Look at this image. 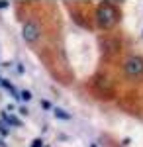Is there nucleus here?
<instances>
[{
    "instance_id": "ddd939ff",
    "label": "nucleus",
    "mask_w": 143,
    "mask_h": 147,
    "mask_svg": "<svg viewBox=\"0 0 143 147\" xmlns=\"http://www.w3.org/2000/svg\"><path fill=\"white\" fill-rule=\"evenodd\" d=\"M90 147H96V145H90Z\"/></svg>"
},
{
    "instance_id": "423d86ee",
    "label": "nucleus",
    "mask_w": 143,
    "mask_h": 147,
    "mask_svg": "<svg viewBox=\"0 0 143 147\" xmlns=\"http://www.w3.org/2000/svg\"><path fill=\"white\" fill-rule=\"evenodd\" d=\"M32 98H33V96H32V92H30V90H22V92H20V100L30 102Z\"/></svg>"
},
{
    "instance_id": "9b49d317",
    "label": "nucleus",
    "mask_w": 143,
    "mask_h": 147,
    "mask_svg": "<svg viewBox=\"0 0 143 147\" xmlns=\"http://www.w3.org/2000/svg\"><path fill=\"white\" fill-rule=\"evenodd\" d=\"M0 8H2V10L8 8V0H0Z\"/></svg>"
},
{
    "instance_id": "f8f14e48",
    "label": "nucleus",
    "mask_w": 143,
    "mask_h": 147,
    "mask_svg": "<svg viewBox=\"0 0 143 147\" xmlns=\"http://www.w3.org/2000/svg\"><path fill=\"white\" fill-rule=\"evenodd\" d=\"M20 114H22V116H28L30 112H28V108H24V106H22V108H20Z\"/></svg>"
},
{
    "instance_id": "1a4fd4ad",
    "label": "nucleus",
    "mask_w": 143,
    "mask_h": 147,
    "mask_svg": "<svg viewBox=\"0 0 143 147\" xmlns=\"http://www.w3.org/2000/svg\"><path fill=\"white\" fill-rule=\"evenodd\" d=\"M0 134H2V136H8V134H10V131H8V127H6V124H4V122H0Z\"/></svg>"
},
{
    "instance_id": "9d476101",
    "label": "nucleus",
    "mask_w": 143,
    "mask_h": 147,
    "mask_svg": "<svg viewBox=\"0 0 143 147\" xmlns=\"http://www.w3.org/2000/svg\"><path fill=\"white\" fill-rule=\"evenodd\" d=\"M32 147H43V141H41L39 137H35V139L32 141Z\"/></svg>"
},
{
    "instance_id": "20e7f679",
    "label": "nucleus",
    "mask_w": 143,
    "mask_h": 147,
    "mask_svg": "<svg viewBox=\"0 0 143 147\" xmlns=\"http://www.w3.org/2000/svg\"><path fill=\"white\" fill-rule=\"evenodd\" d=\"M53 112H55V118H59V120H71V114L61 108H53Z\"/></svg>"
},
{
    "instance_id": "6e6552de",
    "label": "nucleus",
    "mask_w": 143,
    "mask_h": 147,
    "mask_svg": "<svg viewBox=\"0 0 143 147\" xmlns=\"http://www.w3.org/2000/svg\"><path fill=\"white\" fill-rule=\"evenodd\" d=\"M41 108H43V110H51L53 106H51V102H49V100H45V98H43V100H41Z\"/></svg>"
},
{
    "instance_id": "f257e3e1",
    "label": "nucleus",
    "mask_w": 143,
    "mask_h": 147,
    "mask_svg": "<svg viewBox=\"0 0 143 147\" xmlns=\"http://www.w3.org/2000/svg\"><path fill=\"white\" fill-rule=\"evenodd\" d=\"M118 20H120V12H118V8L114 4L104 2V4L98 6V10H96V22H98V26L102 30H110Z\"/></svg>"
},
{
    "instance_id": "7ed1b4c3",
    "label": "nucleus",
    "mask_w": 143,
    "mask_h": 147,
    "mask_svg": "<svg viewBox=\"0 0 143 147\" xmlns=\"http://www.w3.org/2000/svg\"><path fill=\"white\" fill-rule=\"evenodd\" d=\"M22 35L26 39V43H35L41 35V30H39V24L35 20H28L24 22V28H22Z\"/></svg>"
},
{
    "instance_id": "f03ea898",
    "label": "nucleus",
    "mask_w": 143,
    "mask_h": 147,
    "mask_svg": "<svg viewBox=\"0 0 143 147\" xmlns=\"http://www.w3.org/2000/svg\"><path fill=\"white\" fill-rule=\"evenodd\" d=\"M123 73L132 79L143 77V57L141 55H130L123 61Z\"/></svg>"
},
{
    "instance_id": "0eeeda50",
    "label": "nucleus",
    "mask_w": 143,
    "mask_h": 147,
    "mask_svg": "<svg viewBox=\"0 0 143 147\" xmlns=\"http://www.w3.org/2000/svg\"><path fill=\"white\" fill-rule=\"evenodd\" d=\"M0 84H2L4 88H8V90H12V88H14V86H12L10 82H8V79H0Z\"/></svg>"
},
{
    "instance_id": "39448f33",
    "label": "nucleus",
    "mask_w": 143,
    "mask_h": 147,
    "mask_svg": "<svg viewBox=\"0 0 143 147\" xmlns=\"http://www.w3.org/2000/svg\"><path fill=\"white\" fill-rule=\"evenodd\" d=\"M4 120H6L10 125H18V127H22V120H18L16 116H8V114H4Z\"/></svg>"
}]
</instances>
